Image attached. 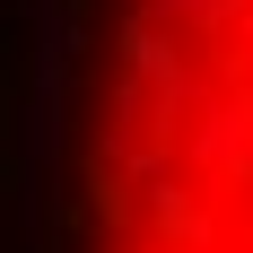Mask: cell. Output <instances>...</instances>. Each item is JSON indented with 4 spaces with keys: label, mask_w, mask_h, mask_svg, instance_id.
Here are the masks:
<instances>
[{
    "label": "cell",
    "mask_w": 253,
    "mask_h": 253,
    "mask_svg": "<svg viewBox=\"0 0 253 253\" xmlns=\"http://www.w3.org/2000/svg\"><path fill=\"white\" fill-rule=\"evenodd\" d=\"M35 253H253V0H35Z\"/></svg>",
    "instance_id": "obj_1"
}]
</instances>
